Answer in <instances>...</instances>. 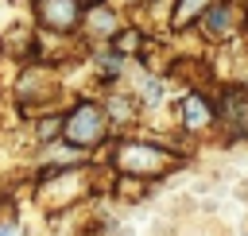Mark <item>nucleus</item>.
Instances as JSON below:
<instances>
[{
	"instance_id": "1",
	"label": "nucleus",
	"mask_w": 248,
	"mask_h": 236,
	"mask_svg": "<svg viewBox=\"0 0 248 236\" xmlns=\"http://www.w3.org/2000/svg\"><path fill=\"white\" fill-rule=\"evenodd\" d=\"M108 166L120 178H140V182H151L155 186L159 178H170L174 170L186 166V151L182 147H170V143H159V139L124 135V139L112 143Z\"/></svg>"
},
{
	"instance_id": "2",
	"label": "nucleus",
	"mask_w": 248,
	"mask_h": 236,
	"mask_svg": "<svg viewBox=\"0 0 248 236\" xmlns=\"http://www.w3.org/2000/svg\"><path fill=\"white\" fill-rule=\"evenodd\" d=\"M62 139L74 143V147H81V151H89V155L97 147H105L112 139V120H108L105 104L101 101H78V104H70V112L62 116Z\"/></svg>"
},
{
	"instance_id": "3",
	"label": "nucleus",
	"mask_w": 248,
	"mask_h": 236,
	"mask_svg": "<svg viewBox=\"0 0 248 236\" xmlns=\"http://www.w3.org/2000/svg\"><path fill=\"white\" fill-rule=\"evenodd\" d=\"M248 27V12H244V0H217L194 27V35L205 43V46H229L240 39V31Z\"/></svg>"
},
{
	"instance_id": "4",
	"label": "nucleus",
	"mask_w": 248,
	"mask_h": 236,
	"mask_svg": "<svg viewBox=\"0 0 248 236\" xmlns=\"http://www.w3.org/2000/svg\"><path fill=\"white\" fill-rule=\"evenodd\" d=\"M213 101H217V135H225V143L248 139V85L217 81Z\"/></svg>"
},
{
	"instance_id": "5",
	"label": "nucleus",
	"mask_w": 248,
	"mask_h": 236,
	"mask_svg": "<svg viewBox=\"0 0 248 236\" xmlns=\"http://www.w3.org/2000/svg\"><path fill=\"white\" fill-rule=\"evenodd\" d=\"M178 128L186 135H213L217 132V101L213 89H186L178 101Z\"/></svg>"
},
{
	"instance_id": "6",
	"label": "nucleus",
	"mask_w": 248,
	"mask_h": 236,
	"mask_svg": "<svg viewBox=\"0 0 248 236\" xmlns=\"http://www.w3.org/2000/svg\"><path fill=\"white\" fill-rule=\"evenodd\" d=\"M85 0H35V23L46 35H81Z\"/></svg>"
},
{
	"instance_id": "7",
	"label": "nucleus",
	"mask_w": 248,
	"mask_h": 236,
	"mask_svg": "<svg viewBox=\"0 0 248 236\" xmlns=\"http://www.w3.org/2000/svg\"><path fill=\"white\" fill-rule=\"evenodd\" d=\"M124 27V15L112 0H85V15H81V35L101 46V43H112Z\"/></svg>"
},
{
	"instance_id": "8",
	"label": "nucleus",
	"mask_w": 248,
	"mask_h": 236,
	"mask_svg": "<svg viewBox=\"0 0 248 236\" xmlns=\"http://www.w3.org/2000/svg\"><path fill=\"white\" fill-rule=\"evenodd\" d=\"M89 62H93V70H97V77H101V81H116V77H124V74H128V62H132V58H124L120 50H112L108 43H101V46H93Z\"/></svg>"
},
{
	"instance_id": "9",
	"label": "nucleus",
	"mask_w": 248,
	"mask_h": 236,
	"mask_svg": "<svg viewBox=\"0 0 248 236\" xmlns=\"http://www.w3.org/2000/svg\"><path fill=\"white\" fill-rule=\"evenodd\" d=\"M105 112H108V120H112V128H124V124H136V116H140V97L136 93H108L105 101Z\"/></svg>"
},
{
	"instance_id": "10",
	"label": "nucleus",
	"mask_w": 248,
	"mask_h": 236,
	"mask_svg": "<svg viewBox=\"0 0 248 236\" xmlns=\"http://www.w3.org/2000/svg\"><path fill=\"white\" fill-rule=\"evenodd\" d=\"M217 0H174V12H170V31L182 35V31H194L198 19L213 8Z\"/></svg>"
},
{
	"instance_id": "11",
	"label": "nucleus",
	"mask_w": 248,
	"mask_h": 236,
	"mask_svg": "<svg viewBox=\"0 0 248 236\" xmlns=\"http://www.w3.org/2000/svg\"><path fill=\"white\" fill-rule=\"evenodd\" d=\"M35 135H39L43 143L62 139V116H43V120H39V128H35Z\"/></svg>"
},
{
	"instance_id": "12",
	"label": "nucleus",
	"mask_w": 248,
	"mask_h": 236,
	"mask_svg": "<svg viewBox=\"0 0 248 236\" xmlns=\"http://www.w3.org/2000/svg\"><path fill=\"white\" fill-rule=\"evenodd\" d=\"M0 236H23V224L16 221L12 209H0Z\"/></svg>"
},
{
	"instance_id": "13",
	"label": "nucleus",
	"mask_w": 248,
	"mask_h": 236,
	"mask_svg": "<svg viewBox=\"0 0 248 236\" xmlns=\"http://www.w3.org/2000/svg\"><path fill=\"white\" fill-rule=\"evenodd\" d=\"M240 46H244V50H248V27H244V31H240Z\"/></svg>"
},
{
	"instance_id": "14",
	"label": "nucleus",
	"mask_w": 248,
	"mask_h": 236,
	"mask_svg": "<svg viewBox=\"0 0 248 236\" xmlns=\"http://www.w3.org/2000/svg\"><path fill=\"white\" fill-rule=\"evenodd\" d=\"M190 236H213V232H190Z\"/></svg>"
},
{
	"instance_id": "15",
	"label": "nucleus",
	"mask_w": 248,
	"mask_h": 236,
	"mask_svg": "<svg viewBox=\"0 0 248 236\" xmlns=\"http://www.w3.org/2000/svg\"><path fill=\"white\" fill-rule=\"evenodd\" d=\"M124 4H140V0H124Z\"/></svg>"
}]
</instances>
